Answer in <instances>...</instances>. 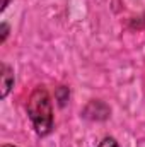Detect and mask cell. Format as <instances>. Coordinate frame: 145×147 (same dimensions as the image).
<instances>
[{
    "label": "cell",
    "mask_w": 145,
    "mask_h": 147,
    "mask_svg": "<svg viewBox=\"0 0 145 147\" xmlns=\"http://www.w3.org/2000/svg\"><path fill=\"white\" fill-rule=\"evenodd\" d=\"M97 147H118V142H116L113 137H106V139H103V140L99 142Z\"/></svg>",
    "instance_id": "3"
},
{
    "label": "cell",
    "mask_w": 145,
    "mask_h": 147,
    "mask_svg": "<svg viewBox=\"0 0 145 147\" xmlns=\"http://www.w3.org/2000/svg\"><path fill=\"white\" fill-rule=\"evenodd\" d=\"M14 86V72L9 65H0V98H7Z\"/></svg>",
    "instance_id": "2"
},
{
    "label": "cell",
    "mask_w": 145,
    "mask_h": 147,
    "mask_svg": "<svg viewBox=\"0 0 145 147\" xmlns=\"http://www.w3.org/2000/svg\"><path fill=\"white\" fill-rule=\"evenodd\" d=\"M2 147H15V146H10V144H3Z\"/></svg>",
    "instance_id": "6"
},
{
    "label": "cell",
    "mask_w": 145,
    "mask_h": 147,
    "mask_svg": "<svg viewBox=\"0 0 145 147\" xmlns=\"http://www.w3.org/2000/svg\"><path fill=\"white\" fill-rule=\"evenodd\" d=\"M28 115L33 121V127L38 135H48L53 128V108L48 91L39 86L36 87L28 101Z\"/></svg>",
    "instance_id": "1"
},
{
    "label": "cell",
    "mask_w": 145,
    "mask_h": 147,
    "mask_svg": "<svg viewBox=\"0 0 145 147\" xmlns=\"http://www.w3.org/2000/svg\"><path fill=\"white\" fill-rule=\"evenodd\" d=\"M0 29H2V38H0V41L3 43V41H5V38H7V34H9V26H7L5 22H2Z\"/></svg>",
    "instance_id": "4"
},
{
    "label": "cell",
    "mask_w": 145,
    "mask_h": 147,
    "mask_svg": "<svg viewBox=\"0 0 145 147\" xmlns=\"http://www.w3.org/2000/svg\"><path fill=\"white\" fill-rule=\"evenodd\" d=\"M9 3H10V0H2V5H0V10H5Z\"/></svg>",
    "instance_id": "5"
}]
</instances>
